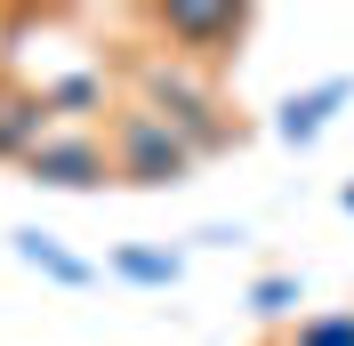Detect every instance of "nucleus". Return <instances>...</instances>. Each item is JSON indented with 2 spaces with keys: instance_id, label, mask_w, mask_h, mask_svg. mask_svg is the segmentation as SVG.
<instances>
[{
  "instance_id": "obj_5",
  "label": "nucleus",
  "mask_w": 354,
  "mask_h": 346,
  "mask_svg": "<svg viewBox=\"0 0 354 346\" xmlns=\"http://www.w3.org/2000/svg\"><path fill=\"white\" fill-rule=\"evenodd\" d=\"M346 97H354V73H330V81H314V89H290L282 105H274V137H282V145H314Z\"/></svg>"
},
{
  "instance_id": "obj_1",
  "label": "nucleus",
  "mask_w": 354,
  "mask_h": 346,
  "mask_svg": "<svg viewBox=\"0 0 354 346\" xmlns=\"http://www.w3.org/2000/svg\"><path fill=\"white\" fill-rule=\"evenodd\" d=\"M121 73H129V105H145L177 145L194 153V161H209V153H225L234 137H242V121L225 113V97H218L209 73L169 65V57H153V48H129V65H121Z\"/></svg>"
},
{
  "instance_id": "obj_2",
  "label": "nucleus",
  "mask_w": 354,
  "mask_h": 346,
  "mask_svg": "<svg viewBox=\"0 0 354 346\" xmlns=\"http://www.w3.org/2000/svg\"><path fill=\"white\" fill-rule=\"evenodd\" d=\"M137 24L153 33V57L169 65H194L218 81V65H234L250 41L258 8H225V0H161V8H137Z\"/></svg>"
},
{
  "instance_id": "obj_8",
  "label": "nucleus",
  "mask_w": 354,
  "mask_h": 346,
  "mask_svg": "<svg viewBox=\"0 0 354 346\" xmlns=\"http://www.w3.org/2000/svg\"><path fill=\"white\" fill-rule=\"evenodd\" d=\"M113 274L137 282V290H177L185 258H177V250H161V242H121V250H113Z\"/></svg>"
},
{
  "instance_id": "obj_6",
  "label": "nucleus",
  "mask_w": 354,
  "mask_h": 346,
  "mask_svg": "<svg viewBox=\"0 0 354 346\" xmlns=\"http://www.w3.org/2000/svg\"><path fill=\"white\" fill-rule=\"evenodd\" d=\"M48 129H57V121H48L41 89L17 81V73H0V161H24V153L41 145Z\"/></svg>"
},
{
  "instance_id": "obj_4",
  "label": "nucleus",
  "mask_w": 354,
  "mask_h": 346,
  "mask_svg": "<svg viewBox=\"0 0 354 346\" xmlns=\"http://www.w3.org/2000/svg\"><path fill=\"white\" fill-rule=\"evenodd\" d=\"M17 170L32 177V185H57V194H97V185H113V161H105V137L97 129H48Z\"/></svg>"
},
{
  "instance_id": "obj_12",
  "label": "nucleus",
  "mask_w": 354,
  "mask_h": 346,
  "mask_svg": "<svg viewBox=\"0 0 354 346\" xmlns=\"http://www.w3.org/2000/svg\"><path fill=\"white\" fill-rule=\"evenodd\" d=\"M338 201H346V217H354V177H346V185H338Z\"/></svg>"
},
{
  "instance_id": "obj_11",
  "label": "nucleus",
  "mask_w": 354,
  "mask_h": 346,
  "mask_svg": "<svg viewBox=\"0 0 354 346\" xmlns=\"http://www.w3.org/2000/svg\"><path fill=\"white\" fill-rule=\"evenodd\" d=\"M290 346H354V306H330V314L290 322Z\"/></svg>"
},
{
  "instance_id": "obj_10",
  "label": "nucleus",
  "mask_w": 354,
  "mask_h": 346,
  "mask_svg": "<svg viewBox=\"0 0 354 346\" xmlns=\"http://www.w3.org/2000/svg\"><path fill=\"white\" fill-rule=\"evenodd\" d=\"M298 274H258L250 282V314H258V322H298Z\"/></svg>"
},
{
  "instance_id": "obj_9",
  "label": "nucleus",
  "mask_w": 354,
  "mask_h": 346,
  "mask_svg": "<svg viewBox=\"0 0 354 346\" xmlns=\"http://www.w3.org/2000/svg\"><path fill=\"white\" fill-rule=\"evenodd\" d=\"M41 105H48L57 129L73 113H105V73H57V81H41Z\"/></svg>"
},
{
  "instance_id": "obj_3",
  "label": "nucleus",
  "mask_w": 354,
  "mask_h": 346,
  "mask_svg": "<svg viewBox=\"0 0 354 346\" xmlns=\"http://www.w3.org/2000/svg\"><path fill=\"white\" fill-rule=\"evenodd\" d=\"M105 161H113V185H145V194H161V185H185V177L201 170L194 153L177 145L169 129H161L153 113L145 105H129V97H121V105L105 113Z\"/></svg>"
},
{
  "instance_id": "obj_7",
  "label": "nucleus",
  "mask_w": 354,
  "mask_h": 346,
  "mask_svg": "<svg viewBox=\"0 0 354 346\" xmlns=\"http://www.w3.org/2000/svg\"><path fill=\"white\" fill-rule=\"evenodd\" d=\"M8 242H17V258L32 266V274L65 282V290H88V282H97V266H88V258H73L65 242H57V234H41V226H24V234H8Z\"/></svg>"
}]
</instances>
